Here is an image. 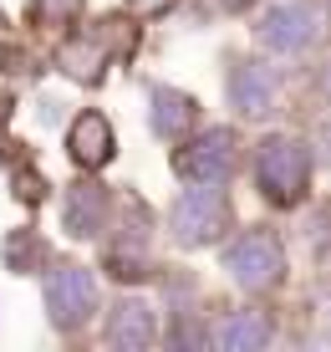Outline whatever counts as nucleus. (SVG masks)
<instances>
[{
    "label": "nucleus",
    "mask_w": 331,
    "mask_h": 352,
    "mask_svg": "<svg viewBox=\"0 0 331 352\" xmlns=\"http://www.w3.org/2000/svg\"><path fill=\"white\" fill-rule=\"evenodd\" d=\"M260 179L275 199H296L301 184H306V153L296 143H265L260 153Z\"/></svg>",
    "instance_id": "nucleus-1"
},
{
    "label": "nucleus",
    "mask_w": 331,
    "mask_h": 352,
    "mask_svg": "<svg viewBox=\"0 0 331 352\" xmlns=\"http://www.w3.org/2000/svg\"><path fill=\"white\" fill-rule=\"evenodd\" d=\"M229 271L240 276L244 286H271L275 271H280V245L271 235H250L229 250Z\"/></svg>",
    "instance_id": "nucleus-2"
},
{
    "label": "nucleus",
    "mask_w": 331,
    "mask_h": 352,
    "mask_svg": "<svg viewBox=\"0 0 331 352\" xmlns=\"http://www.w3.org/2000/svg\"><path fill=\"white\" fill-rule=\"evenodd\" d=\"M46 301H52V317L61 327L82 322L92 311V276L87 271H56L52 286H46Z\"/></svg>",
    "instance_id": "nucleus-3"
},
{
    "label": "nucleus",
    "mask_w": 331,
    "mask_h": 352,
    "mask_svg": "<svg viewBox=\"0 0 331 352\" xmlns=\"http://www.w3.org/2000/svg\"><path fill=\"white\" fill-rule=\"evenodd\" d=\"M214 220H219V199H214V189L189 194V199H183L179 210H174V225H179V235H183V240H199ZM209 235H214V230H209Z\"/></svg>",
    "instance_id": "nucleus-4"
},
{
    "label": "nucleus",
    "mask_w": 331,
    "mask_h": 352,
    "mask_svg": "<svg viewBox=\"0 0 331 352\" xmlns=\"http://www.w3.org/2000/svg\"><path fill=\"white\" fill-rule=\"evenodd\" d=\"M107 148H113V138H107V123L97 113H87L77 128H71V153H77L82 164H102Z\"/></svg>",
    "instance_id": "nucleus-5"
},
{
    "label": "nucleus",
    "mask_w": 331,
    "mask_h": 352,
    "mask_svg": "<svg viewBox=\"0 0 331 352\" xmlns=\"http://www.w3.org/2000/svg\"><path fill=\"white\" fill-rule=\"evenodd\" d=\"M265 41L271 46H306L311 41V16L306 10H275L265 21Z\"/></svg>",
    "instance_id": "nucleus-6"
},
{
    "label": "nucleus",
    "mask_w": 331,
    "mask_h": 352,
    "mask_svg": "<svg viewBox=\"0 0 331 352\" xmlns=\"http://www.w3.org/2000/svg\"><path fill=\"white\" fill-rule=\"evenodd\" d=\"M153 337V322H148V307L138 301H122L117 317H113V342H128V347H143Z\"/></svg>",
    "instance_id": "nucleus-7"
},
{
    "label": "nucleus",
    "mask_w": 331,
    "mask_h": 352,
    "mask_svg": "<svg viewBox=\"0 0 331 352\" xmlns=\"http://www.w3.org/2000/svg\"><path fill=\"white\" fill-rule=\"evenodd\" d=\"M235 97L250 113H265V102H271V77L265 72H240L235 77Z\"/></svg>",
    "instance_id": "nucleus-8"
},
{
    "label": "nucleus",
    "mask_w": 331,
    "mask_h": 352,
    "mask_svg": "<svg viewBox=\"0 0 331 352\" xmlns=\"http://www.w3.org/2000/svg\"><path fill=\"white\" fill-rule=\"evenodd\" d=\"M260 337H265V327L250 322V317H235L225 327V347H244V342H260Z\"/></svg>",
    "instance_id": "nucleus-9"
},
{
    "label": "nucleus",
    "mask_w": 331,
    "mask_h": 352,
    "mask_svg": "<svg viewBox=\"0 0 331 352\" xmlns=\"http://www.w3.org/2000/svg\"><path fill=\"white\" fill-rule=\"evenodd\" d=\"M133 6H138V10H158L163 0H133Z\"/></svg>",
    "instance_id": "nucleus-10"
}]
</instances>
